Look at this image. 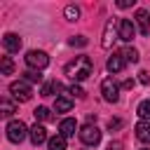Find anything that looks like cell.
<instances>
[{
    "instance_id": "cell-1",
    "label": "cell",
    "mask_w": 150,
    "mask_h": 150,
    "mask_svg": "<svg viewBox=\"0 0 150 150\" xmlns=\"http://www.w3.org/2000/svg\"><path fill=\"white\" fill-rule=\"evenodd\" d=\"M91 70H94V63H91L89 56H75V61L66 63V75H68L73 82L87 80V77L91 75Z\"/></svg>"
},
{
    "instance_id": "cell-2",
    "label": "cell",
    "mask_w": 150,
    "mask_h": 150,
    "mask_svg": "<svg viewBox=\"0 0 150 150\" xmlns=\"http://www.w3.org/2000/svg\"><path fill=\"white\" fill-rule=\"evenodd\" d=\"M28 134H30V129H28L21 120H12V122L7 124V138H9L12 143H21Z\"/></svg>"
},
{
    "instance_id": "cell-3",
    "label": "cell",
    "mask_w": 150,
    "mask_h": 150,
    "mask_svg": "<svg viewBox=\"0 0 150 150\" xmlns=\"http://www.w3.org/2000/svg\"><path fill=\"white\" fill-rule=\"evenodd\" d=\"M26 63H28L30 70H42V68L49 66V56L45 52H40V49H30L26 54Z\"/></svg>"
},
{
    "instance_id": "cell-4",
    "label": "cell",
    "mask_w": 150,
    "mask_h": 150,
    "mask_svg": "<svg viewBox=\"0 0 150 150\" xmlns=\"http://www.w3.org/2000/svg\"><path fill=\"white\" fill-rule=\"evenodd\" d=\"M101 94H103V101L117 103V101H120V84H117L112 77H105V80L101 82Z\"/></svg>"
},
{
    "instance_id": "cell-5",
    "label": "cell",
    "mask_w": 150,
    "mask_h": 150,
    "mask_svg": "<svg viewBox=\"0 0 150 150\" xmlns=\"http://www.w3.org/2000/svg\"><path fill=\"white\" fill-rule=\"evenodd\" d=\"M9 94L16 98V101H30V96H33V91H30V87H28V82L26 80H16V82H12L9 84Z\"/></svg>"
},
{
    "instance_id": "cell-6",
    "label": "cell",
    "mask_w": 150,
    "mask_h": 150,
    "mask_svg": "<svg viewBox=\"0 0 150 150\" xmlns=\"http://www.w3.org/2000/svg\"><path fill=\"white\" fill-rule=\"evenodd\" d=\"M80 141H82L84 145H96V143L101 141L98 127H96V124H84V127L80 129Z\"/></svg>"
},
{
    "instance_id": "cell-7",
    "label": "cell",
    "mask_w": 150,
    "mask_h": 150,
    "mask_svg": "<svg viewBox=\"0 0 150 150\" xmlns=\"http://www.w3.org/2000/svg\"><path fill=\"white\" fill-rule=\"evenodd\" d=\"M134 35H136L134 21H131V19H120V23H117V38L124 40V42H131Z\"/></svg>"
},
{
    "instance_id": "cell-8",
    "label": "cell",
    "mask_w": 150,
    "mask_h": 150,
    "mask_svg": "<svg viewBox=\"0 0 150 150\" xmlns=\"http://www.w3.org/2000/svg\"><path fill=\"white\" fill-rule=\"evenodd\" d=\"M2 47H5L9 54H14V52L21 49V38H19L16 33H5V38H2Z\"/></svg>"
},
{
    "instance_id": "cell-9",
    "label": "cell",
    "mask_w": 150,
    "mask_h": 150,
    "mask_svg": "<svg viewBox=\"0 0 150 150\" xmlns=\"http://www.w3.org/2000/svg\"><path fill=\"white\" fill-rule=\"evenodd\" d=\"M28 136H30L33 145H42L45 141H49V138H47V129H45L42 124H33V127H30V134H28Z\"/></svg>"
},
{
    "instance_id": "cell-10",
    "label": "cell",
    "mask_w": 150,
    "mask_h": 150,
    "mask_svg": "<svg viewBox=\"0 0 150 150\" xmlns=\"http://www.w3.org/2000/svg\"><path fill=\"white\" fill-rule=\"evenodd\" d=\"M75 131H77V122H75L73 117H66V120L59 124V134H61L63 138H70V136H75Z\"/></svg>"
},
{
    "instance_id": "cell-11",
    "label": "cell",
    "mask_w": 150,
    "mask_h": 150,
    "mask_svg": "<svg viewBox=\"0 0 150 150\" xmlns=\"http://www.w3.org/2000/svg\"><path fill=\"white\" fill-rule=\"evenodd\" d=\"M136 23H138L141 35H148V33H150V12L138 9V12H136Z\"/></svg>"
},
{
    "instance_id": "cell-12",
    "label": "cell",
    "mask_w": 150,
    "mask_h": 150,
    "mask_svg": "<svg viewBox=\"0 0 150 150\" xmlns=\"http://www.w3.org/2000/svg\"><path fill=\"white\" fill-rule=\"evenodd\" d=\"M136 138L141 143H148L150 145V122H138L136 124Z\"/></svg>"
},
{
    "instance_id": "cell-13",
    "label": "cell",
    "mask_w": 150,
    "mask_h": 150,
    "mask_svg": "<svg viewBox=\"0 0 150 150\" xmlns=\"http://www.w3.org/2000/svg\"><path fill=\"white\" fill-rule=\"evenodd\" d=\"M112 40H115V26H112V21H108V23H105V30H103V40H101V47H103V49H110Z\"/></svg>"
},
{
    "instance_id": "cell-14",
    "label": "cell",
    "mask_w": 150,
    "mask_h": 150,
    "mask_svg": "<svg viewBox=\"0 0 150 150\" xmlns=\"http://www.w3.org/2000/svg\"><path fill=\"white\" fill-rule=\"evenodd\" d=\"M122 68H124V56H122V52H117V54H112L108 59V70L110 73H120Z\"/></svg>"
},
{
    "instance_id": "cell-15",
    "label": "cell",
    "mask_w": 150,
    "mask_h": 150,
    "mask_svg": "<svg viewBox=\"0 0 150 150\" xmlns=\"http://www.w3.org/2000/svg\"><path fill=\"white\" fill-rule=\"evenodd\" d=\"M70 108H73V98H68V96H59L54 103L56 112H70Z\"/></svg>"
},
{
    "instance_id": "cell-16",
    "label": "cell",
    "mask_w": 150,
    "mask_h": 150,
    "mask_svg": "<svg viewBox=\"0 0 150 150\" xmlns=\"http://www.w3.org/2000/svg\"><path fill=\"white\" fill-rule=\"evenodd\" d=\"M47 150H66V138L61 134H56L54 138L47 141Z\"/></svg>"
},
{
    "instance_id": "cell-17",
    "label": "cell",
    "mask_w": 150,
    "mask_h": 150,
    "mask_svg": "<svg viewBox=\"0 0 150 150\" xmlns=\"http://www.w3.org/2000/svg\"><path fill=\"white\" fill-rule=\"evenodd\" d=\"M136 112H138V117H141L143 122H150V101H141Z\"/></svg>"
},
{
    "instance_id": "cell-18",
    "label": "cell",
    "mask_w": 150,
    "mask_h": 150,
    "mask_svg": "<svg viewBox=\"0 0 150 150\" xmlns=\"http://www.w3.org/2000/svg\"><path fill=\"white\" fill-rule=\"evenodd\" d=\"M122 56H124V61H131V63H138V59H141L138 49H134V47H127V49H122Z\"/></svg>"
},
{
    "instance_id": "cell-19",
    "label": "cell",
    "mask_w": 150,
    "mask_h": 150,
    "mask_svg": "<svg viewBox=\"0 0 150 150\" xmlns=\"http://www.w3.org/2000/svg\"><path fill=\"white\" fill-rule=\"evenodd\" d=\"M0 70H2V75H12L14 73V61L9 56H2L0 59Z\"/></svg>"
},
{
    "instance_id": "cell-20",
    "label": "cell",
    "mask_w": 150,
    "mask_h": 150,
    "mask_svg": "<svg viewBox=\"0 0 150 150\" xmlns=\"http://www.w3.org/2000/svg\"><path fill=\"white\" fill-rule=\"evenodd\" d=\"M33 115H35V120H40V122H49V120H52V112H49V108H45V105L35 108Z\"/></svg>"
},
{
    "instance_id": "cell-21",
    "label": "cell",
    "mask_w": 150,
    "mask_h": 150,
    "mask_svg": "<svg viewBox=\"0 0 150 150\" xmlns=\"http://www.w3.org/2000/svg\"><path fill=\"white\" fill-rule=\"evenodd\" d=\"M59 89H61V84H59L56 80H52V82L42 84V91H40V94H42V96H52V94H54V91H59Z\"/></svg>"
},
{
    "instance_id": "cell-22",
    "label": "cell",
    "mask_w": 150,
    "mask_h": 150,
    "mask_svg": "<svg viewBox=\"0 0 150 150\" xmlns=\"http://www.w3.org/2000/svg\"><path fill=\"white\" fill-rule=\"evenodd\" d=\"M0 108H2V115H5V117H12V115L16 112V108H14V103H12L9 98H2V101H0Z\"/></svg>"
},
{
    "instance_id": "cell-23",
    "label": "cell",
    "mask_w": 150,
    "mask_h": 150,
    "mask_svg": "<svg viewBox=\"0 0 150 150\" xmlns=\"http://www.w3.org/2000/svg\"><path fill=\"white\" fill-rule=\"evenodd\" d=\"M66 19H68V21H77V19H80V9H77L75 5H68V7H66Z\"/></svg>"
},
{
    "instance_id": "cell-24",
    "label": "cell",
    "mask_w": 150,
    "mask_h": 150,
    "mask_svg": "<svg viewBox=\"0 0 150 150\" xmlns=\"http://www.w3.org/2000/svg\"><path fill=\"white\" fill-rule=\"evenodd\" d=\"M23 80L26 82H42V75H40V70H26Z\"/></svg>"
},
{
    "instance_id": "cell-25",
    "label": "cell",
    "mask_w": 150,
    "mask_h": 150,
    "mask_svg": "<svg viewBox=\"0 0 150 150\" xmlns=\"http://www.w3.org/2000/svg\"><path fill=\"white\" fill-rule=\"evenodd\" d=\"M68 94H73V96H77V98H84L87 94H84V89L82 87H77V84H70L68 87Z\"/></svg>"
},
{
    "instance_id": "cell-26",
    "label": "cell",
    "mask_w": 150,
    "mask_h": 150,
    "mask_svg": "<svg viewBox=\"0 0 150 150\" xmlns=\"http://www.w3.org/2000/svg\"><path fill=\"white\" fill-rule=\"evenodd\" d=\"M70 45L73 47H84L87 45V38L84 35H75V38H70Z\"/></svg>"
},
{
    "instance_id": "cell-27",
    "label": "cell",
    "mask_w": 150,
    "mask_h": 150,
    "mask_svg": "<svg viewBox=\"0 0 150 150\" xmlns=\"http://www.w3.org/2000/svg\"><path fill=\"white\" fill-rule=\"evenodd\" d=\"M138 82H141V84H150V75H148L145 70H141V73H138Z\"/></svg>"
},
{
    "instance_id": "cell-28",
    "label": "cell",
    "mask_w": 150,
    "mask_h": 150,
    "mask_svg": "<svg viewBox=\"0 0 150 150\" xmlns=\"http://www.w3.org/2000/svg\"><path fill=\"white\" fill-rule=\"evenodd\" d=\"M131 5H134V0H120V2H117L120 9H127V7H131Z\"/></svg>"
},
{
    "instance_id": "cell-29",
    "label": "cell",
    "mask_w": 150,
    "mask_h": 150,
    "mask_svg": "<svg viewBox=\"0 0 150 150\" xmlns=\"http://www.w3.org/2000/svg\"><path fill=\"white\" fill-rule=\"evenodd\" d=\"M120 127H122L120 120H110V122H108V129H110V131H112V129H120Z\"/></svg>"
},
{
    "instance_id": "cell-30",
    "label": "cell",
    "mask_w": 150,
    "mask_h": 150,
    "mask_svg": "<svg viewBox=\"0 0 150 150\" xmlns=\"http://www.w3.org/2000/svg\"><path fill=\"white\" fill-rule=\"evenodd\" d=\"M120 148H122V143H110L108 145V150H120Z\"/></svg>"
},
{
    "instance_id": "cell-31",
    "label": "cell",
    "mask_w": 150,
    "mask_h": 150,
    "mask_svg": "<svg viewBox=\"0 0 150 150\" xmlns=\"http://www.w3.org/2000/svg\"><path fill=\"white\" fill-rule=\"evenodd\" d=\"M143 150H148V148H143Z\"/></svg>"
}]
</instances>
